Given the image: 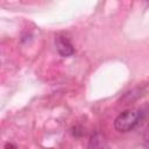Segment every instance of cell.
I'll return each instance as SVG.
<instances>
[{
    "label": "cell",
    "instance_id": "6da1fadb",
    "mask_svg": "<svg viewBox=\"0 0 149 149\" xmlns=\"http://www.w3.org/2000/svg\"><path fill=\"white\" fill-rule=\"evenodd\" d=\"M141 119V111L136 108H129L120 113L114 120V128L120 133L132 130Z\"/></svg>",
    "mask_w": 149,
    "mask_h": 149
},
{
    "label": "cell",
    "instance_id": "7a4b0ae2",
    "mask_svg": "<svg viewBox=\"0 0 149 149\" xmlns=\"http://www.w3.org/2000/svg\"><path fill=\"white\" fill-rule=\"evenodd\" d=\"M56 49L62 57H70L74 54V49L70 40L64 35H57L55 38Z\"/></svg>",
    "mask_w": 149,
    "mask_h": 149
},
{
    "label": "cell",
    "instance_id": "3957f363",
    "mask_svg": "<svg viewBox=\"0 0 149 149\" xmlns=\"http://www.w3.org/2000/svg\"><path fill=\"white\" fill-rule=\"evenodd\" d=\"M87 149H107V143H106L105 136L99 132L94 133L88 140Z\"/></svg>",
    "mask_w": 149,
    "mask_h": 149
},
{
    "label": "cell",
    "instance_id": "277c9868",
    "mask_svg": "<svg viewBox=\"0 0 149 149\" xmlns=\"http://www.w3.org/2000/svg\"><path fill=\"white\" fill-rule=\"evenodd\" d=\"M144 140H146L147 144L149 146V127H148V129H147V132H146V134H144Z\"/></svg>",
    "mask_w": 149,
    "mask_h": 149
},
{
    "label": "cell",
    "instance_id": "5b68a950",
    "mask_svg": "<svg viewBox=\"0 0 149 149\" xmlns=\"http://www.w3.org/2000/svg\"><path fill=\"white\" fill-rule=\"evenodd\" d=\"M5 149H16V147L14 144H12V143H7L6 147H5Z\"/></svg>",
    "mask_w": 149,
    "mask_h": 149
}]
</instances>
